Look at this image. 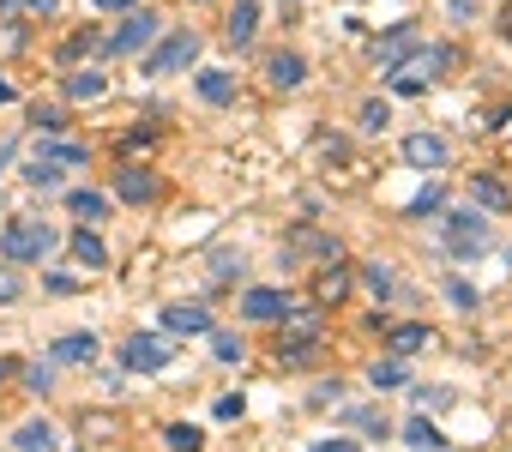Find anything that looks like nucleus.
Masks as SVG:
<instances>
[{
    "label": "nucleus",
    "mask_w": 512,
    "mask_h": 452,
    "mask_svg": "<svg viewBox=\"0 0 512 452\" xmlns=\"http://www.w3.org/2000/svg\"><path fill=\"white\" fill-rule=\"evenodd\" d=\"M452 61H458V55H452L446 43H434V49H410L404 61H392V91H398V97H422L434 79L452 73Z\"/></svg>",
    "instance_id": "1"
},
{
    "label": "nucleus",
    "mask_w": 512,
    "mask_h": 452,
    "mask_svg": "<svg viewBox=\"0 0 512 452\" xmlns=\"http://www.w3.org/2000/svg\"><path fill=\"white\" fill-rule=\"evenodd\" d=\"M55 242H61V236L49 230V223H31V217H13L7 230H0V254H7L13 266H31V260H43Z\"/></svg>",
    "instance_id": "2"
},
{
    "label": "nucleus",
    "mask_w": 512,
    "mask_h": 452,
    "mask_svg": "<svg viewBox=\"0 0 512 452\" xmlns=\"http://www.w3.org/2000/svg\"><path fill=\"white\" fill-rule=\"evenodd\" d=\"M494 248V230L476 217V211H452L446 217V254L452 260H476V254H488Z\"/></svg>",
    "instance_id": "3"
},
{
    "label": "nucleus",
    "mask_w": 512,
    "mask_h": 452,
    "mask_svg": "<svg viewBox=\"0 0 512 452\" xmlns=\"http://www.w3.org/2000/svg\"><path fill=\"white\" fill-rule=\"evenodd\" d=\"M199 61V31H169L151 55H145V73L151 79H169V73H187Z\"/></svg>",
    "instance_id": "4"
},
{
    "label": "nucleus",
    "mask_w": 512,
    "mask_h": 452,
    "mask_svg": "<svg viewBox=\"0 0 512 452\" xmlns=\"http://www.w3.org/2000/svg\"><path fill=\"white\" fill-rule=\"evenodd\" d=\"M157 31H163V19H157L151 7H133V13L115 25V37H109L103 49H109V55H139V49H151V43H157Z\"/></svg>",
    "instance_id": "5"
},
{
    "label": "nucleus",
    "mask_w": 512,
    "mask_h": 452,
    "mask_svg": "<svg viewBox=\"0 0 512 452\" xmlns=\"http://www.w3.org/2000/svg\"><path fill=\"white\" fill-rule=\"evenodd\" d=\"M169 356H175V344H169L163 332H133V338H127V350H121V362H127L133 374H163V368H169Z\"/></svg>",
    "instance_id": "6"
},
{
    "label": "nucleus",
    "mask_w": 512,
    "mask_h": 452,
    "mask_svg": "<svg viewBox=\"0 0 512 452\" xmlns=\"http://www.w3.org/2000/svg\"><path fill=\"white\" fill-rule=\"evenodd\" d=\"M284 314H290V296H284V290H247V296H241V320L278 326Z\"/></svg>",
    "instance_id": "7"
},
{
    "label": "nucleus",
    "mask_w": 512,
    "mask_h": 452,
    "mask_svg": "<svg viewBox=\"0 0 512 452\" xmlns=\"http://www.w3.org/2000/svg\"><path fill=\"white\" fill-rule=\"evenodd\" d=\"M446 157H452V145L440 133H410L404 139V163H416V169H446Z\"/></svg>",
    "instance_id": "8"
},
{
    "label": "nucleus",
    "mask_w": 512,
    "mask_h": 452,
    "mask_svg": "<svg viewBox=\"0 0 512 452\" xmlns=\"http://www.w3.org/2000/svg\"><path fill=\"white\" fill-rule=\"evenodd\" d=\"M163 332H175V338H199V332H211V314H205L199 302H169V308H163Z\"/></svg>",
    "instance_id": "9"
},
{
    "label": "nucleus",
    "mask_w": 512,
    "mask_h": 452,
    "mask_svg": "<svg viewBox=\"0 0 512 452\" xmlns=\"http://www.w3.org/2000/svg\"><path fill=\"white\" fill-rule=\"evenodd\" d=\"M266 79H272V91H302V85H308V61L278 49V55L266 61Z\"/></svg>",
    "instance_id": "10"
},
{
    "label": "nucleus",
    "mask_w": 512,
    "mask_h": 452,
    "mask_svg": "<svg viewBox=\"0 0 512 452\" xmlns=\"http://www.w3.org/2000/svg\"><path fill=\"white\" fill-rule=\"evenodd\" d=\"M49 362H79V368H91V362H97V338H91V332H67V338L49 344Z\"/></svg>",
    "instance_id": "11"
},
{
    "label": "nucleus",
    "mask_w": 512,
    "mask_h": 452,
    "mask_svg": "<svg viewBox=\"0 0 512 452\" xmlns=\"http://www.w3.org/2000/svg\"><path fill=\"white\" fill-rule=\"evenodd\" d=\"M115 193H121L127 205H151V199H157V175H151V169H121V175H115Z\"/></svg>",
    "instance_id": "12"
},
{
    "label": "nucleus",
    "mask_w": 512,
    "mask_h": 452,
    "mask_svg": "<svg viewBox=\"0 0 512 452\" xmlns=\"http://www.w3.org/2000/svg\"><path fill=\"white\" fill-rule=\"evenodd\" d=\"M253 31H260V0H235V13H229V31H223V37H229L235 49H247Z\"/></svg>",
    "instance_id": "13"
},
{
    "label": "nucleus",
    "mask_w": 512,
    "mask_h": 452,
    "mask_svg": "<svg viewBox=\"0 0 512 452\" xmlns=\"http://www.w3.org/2000/svg\"><path fill=\"white\" fill-rule=\"evenodd\" d=\"M67 248H73V260H79L85 272H103V266H109V248H103V236H97V230H73V242H67Z\"/></svg>",
    "instance_id": "14"
},
{
    "label": "nucleus",
    "mask_w": 512,
    "mask_h": 452,
    "mask_svg": "<svg viewBox=\"0 0 512 452\" xmlns=\"http://www.w3.org/2000/svg\"><path fill=\"white\" fill-rule=\"evenodd\" d=\"M410 49H416V25H392V31L374 43V61H386V67H392V61H404Z\"/></svg>",
    "instance_id": "15"
},
{
    "label": "nucleus",
    "mask_w": 512,
    "mask_h": 452,
    "mask_svg": "<svg viewBox=\"0 0 512 452\" xmlns=\"http://www.w3.org/2000/svg\"><path fill=\"white\" fill-rule=\"evenodd\" d=\"M470 199H476L482 211H506V205H512V193H506L500 175H470Z\"/></svg>",
    "instance_id": "16"
},
{
    "label": "nucleus",
    "mask_w": 512,
    "mask_h": 452,
    "mask_svg": "<svg viewBox=\"0 0 512 452\" xmlns=\"http://www.w3.org/2000/svg\"><path fill=\"white\" fill-rule=\"evenodd\" d=\"M67 97H73V103H97V97H109V79H103L97 67H79V73L67 79Z\"/></svg>",
    "instance_id": "17"
},
{
    "label": "nucleus",
    "mask_w": 512,
    "mask_h": 452,
    "mask_svg": "<svg viewBox=\"0 0 512 452\" xmlns=\"http://www.w3.org/2000/svg\"><path fill=\"white\" fill-rule=\"evenodd\" d=\"M193 85H199V97H205V103H217V109L235 97V79H229L223 67H199V79H193Z\"/></svg>",
    "instance_id": "18"
},
{
    "label": "nucleus",
    "mask_w": 512,
    "mask_h": 452,
    "mask_svg": "<svg viewBox=\"0 0 512 452\" xmlns=\"http://www.w3.org/2000/svg\"><path fill=\"white\" fill-rule=\"evenodd\" d=\"M37 157H49V163H61V169H85V163H91V151H85V145H67V139H55V133L37 145Z\"/></svg>",
    "instance_id": "19"
},
{
    "label": "nucleus",
    "mask_w": 512,
    "mask_h": 452,
    "mask_svg": "<svg viewBox=\"0 0 512 452\" xmlns=\"http://www.w3.org/2000/svg\"><path fill=\"white\" fill-rule=\"evenodd\" d=\"M67 211L97 223V217H109V193H97V187H73V193H67Z\"/></svg>",
    "instance_id": "20"
},
{
    "label": "nucleus",
    "mask_w": 512,
    "mask_h": 452,
    "mask_svg": "<svg viewBox=\"0 0 512 452\" xmlns=\"http://www.w3.org/2000/svg\"><path fill=\"white\" fill-rule=\"evenodd\" d=\"M314 356H320V338H290V332L278 338V362L284 368H308Z\"/></svg>",
    "instance_id": "21"
},
{
    "label": "nucleus",
    "mask_w": 512,
    "mask_h": 452,
    "mask_svg": "<svg viewBox=\"0 0 512 452\" xmlns=\"http://www.w3.org/2000/svg\"><path fill=\"white\" fill-rule=\"evenodd\" d=\"M13 440H19V452H61V434H55L49 422H25Z\"/></svg>",
    "instance_id": "22"
},
{
    "label": "nucleus",
    "mask_w": 512,
    "mask_h": 452,
    "mask_svg": "<svg viewBox=\"0 0 512 452\" xmlns=\"http://www.w3.org/2000/svg\"><path fill=\"white\" fill-rule=\"evenodd\" d=\"M368 380H374L380 392H392V386H410V368H404V356H386V362L368 368Z\"/></svg>",
    "instance_id": "23"
},
{
    "label": "nucleus",
    "mask_w": 512,
    "mask_h": 452,
    "mask_svg": "<svg viewBox=\"0 0 512 452\" xmlns=\"http://www.w3.org/2000/svg\"><path fill=\"white\" fill-rule=\"evenodd\" d=\"M344 296H350V272L332 260V266L320 272V302H344Z\"/></svg>",
    "instance_id": "24"
},
{
    "label": "nucleus",
    "mask_w": 512,
    "mask_h": 452,
    "mask_svg": "<svg viewBox=\"0 0 512 452\" xmlns=\"http://www.w3.org/2000/svg\"><path fill=\"white\" fill-rule=\"evenodd\" d=\"M386 338H392V350H398V356H410V350H422V344H428V326H386Z\"/></svg>",
    "instance_id": "25"
},
{
    "label": "nucleus",
    "mask_w": 512,
    "mask_h": 452,
    "mask_svg": "<svg viewBox=\"0 0 512 452\" xmlns=\"http://www.w3.org/2000/svg\"><path fill=\"white\" fill-rule=\"evenodd\" d=\"M440 205H446V187H440V181H428V187L410 199V217H434Z\"/></svg>",
    "instance_id": "26"
},
{
    "label": "nucleus",
    "mask_w": 512,
    "mask_h": 452,
    "mask_svg": "<svg viewBox=\"0 0 512 452\" xmlns=\"http://www.w3.org/2000/svg\"><path fill=\"white\" fill-rule=\"evenodd\" d=\"M0 13H7V19H19V13H31V19H55V0H0Z\"/></svg>",
    "instance_id": "27"
},
{
    "label": "nucleus",
    "mask_w": 512,
    "mask_h": 452,
    "mask_svg": "<svg viewBox=\"0 0 512 452\" xmlns=\"http://www.w3.org/2000/svg\"><path fill=\"white\" fill-rule=\"evenodd\" d=\"M362 127H368V133H386V127H392V103L368 97V103H362Z\"/></svg>",
    "instance_id": "28"
},
{
    "label": "nucleus",
    "mask_w": 512,
    "mask_h": 452,
    "mask_svg": "<svg viewBox=\"0 0 512 452\" xmlns=\"http://www.w3.org/2000/svg\"><path fill=\"white\" fill-rule=\"evenodd\" d=\"M350 428H362V434H374V440H386V434H392V422H386L380 410H350Z\"/></svg>",
    "instance_id": "29"
},
{
    "label": "nucleus",
    "mask_w": 512,
    "mask_h": 452,
    "mask_svg": "<svg viewBox=\"0 0 512 452\" xmlns=\"http://www.w3.org/2000/svg\"><path fill=\"white\" fill-rule=\"evenodd\" d=\"M404 440H410V446H416V452H428V446H440V428H434V422H428V416H416V422H410V428H404Z\"/></svg>",
    "instance_id": "30"
},
{
    "label": "nucleus",
    "mask_w": 512,
    "mask_h": 452,
    "mask_svg": "<svg viewBox=\"0 0 512 452\" xmlns=\"http://www.w3.org/2000/svg\"><path fill=\"white\" fill-rule=\"evenodd\" d=\"M169 446H175V452H205V434L187 428V422H175V428H169Z\"/></svg>",
    "instance_id": "31"
},
{
    "label": "nucleus",
    "mask_w": 512,
    "mask_h": 452,
    "mask_svg": "<svg viewBox=\"0 0 512 452\" xmlns=\"http://www.w3.org/2000/svg\"><path fill=\"white\" fill-rule=\"evenodd\" d=\"M31 127H43V133H61V127H67V115H61L55 103H37V109H31Z\"/></svg>",
    "instance_id": "32"
},
{
    "label": "nucleus",
    "mask_w": 512,
    "mask_h": 452,
    "mask_svg": "<svg viewBox=\"0 0 512 452\" xmlns=\"http://www.w3.org/2000/svg\"><path fill=\"white\" fill-rule=\"evenodd\" d=\"M362 278H368V290H374V296H380V302H386V296H392V290H398V278H392V266H368V272H362Z\"/></svg>",
    "instance_id": "33"
},
{
    "label": "nucleus",
    "mask_w": 512,
    "mask_h": 452,
    "mask_svg": "<svg viewBox=\"0 0 512 452\" xmlns=\"http://www.w3.org/2000/svg\"><path fill=\"white\" fill-rule=\"evenodd\" d=\"M211 350H217V362H241V356H247V344H241L235 332H217V338H211Z\"/></svg>",
    "instance_id": "34"
},
{
    "label": "nucleus",
    "mask_w": 512,
    "mask_h": 452,
    "mask_svg": "<svg viewBox=\"0 0 512 452\" xmlns=\"http://www.w3.org/2000/svg\"><path fill=\"white\" fill-rule=\"evenodd\" d=\"M211 416H217V422H241V416H247V398H241V392H223Z\"/></svg>",
    "instance_id": "35"
},
{
    "label": "nucleus",
    "mask_w": 512,
    "mask_h": 452,
    "mask_svg": "<svg viewBox=\"0 0 512 452\" xmlns=\"http://www.w3.org/2000/svg\"><path fill=\"white\" fill-rule=\"evenodd\" d=\"M235 272H241V254H217V260H211V278H217V284H235Z\"/></svg>",
    "instance_id": "36"
},
{
    "label": "nucleus",
    "mask_w": 512,
    "mask_h": 452,
    "mask_svg": "<svg viewBox=\"0 0 512 452\" xmlns=\"http://www.w3.org/2000/svg\"><path fill=\"white\" fill-rule=\"evenodd\" d=\"M43 284H49V290H55V296H79V290H85V284H79V278H73V272H49V278H43Z\"/></svg>",
    "instance_id": "37"
},
{
    "label": "nucleus",
    "mask_w": 512,
    "mask_h": 452,
    "mask_svg": "<svg viewBox=\"0 0 512 452\" xmlns=\"http://www.w3.org/2000/svg\"><path fill=\"white\" fill-rule=\"evenodd\" d=\"M446 296H452V302H458V308H476V290H470V284H464V278H452V284H446Z\"/></svg>",
    "instance_id": "38"
},
{
    "label": "nucleus",
    "mask_w": 512,
    "mask_h": 452,
    "mask_svg": "<svg viewBox=\"0 0 512 452\" xmlns=\"http://www.w3.org/2000/svg\"><path fill=\"white\" fill-rule=\"evenodd\" d=\"M25 386H31V392H49V386H55V368H31Z\"/></svg>",
    "instance_id": "39"
},
{
    "label": "nucleus",
    "mask_w": 512,
    "mask_h": 452,
    "mask_svg": "<svg viewBox=\"0 0 512 452\" xmlns=\"http://www.w3.org/2000/svg\"><path fill=\"white\" fill-rule=\"evenodd\" d=\"M91 49H97V37H73V43H67L61 55H67V61H79V55H91Z\"/></svg>",
    "instance_id": "40"
},
{
    "label": "nucleus",
    "mask_w": 512,
    "mask_h": 452,
    "mask_svg": "<svg viewBox=\"0 0 512 452\" xmlns=\"http://www.w3.org/2000/svg\"><path fill=\"white\" fill-rule=\"evenodd\" d=\"M308 452H356V440H344V434H338V440H314Z\"/></svg>",
    "instance_id": "41"
},
{
    "label": "nucleus",
    "mask_w": 512,
    "mask_h": 452,
    "mask_svg": "<svg viewBox=\"0 0 512 452\" xmlns=\"http://www.w3.org/2000/svg\"><path fill=\"white\" fill-rule=\"evenodd\" d=\"M91 7H97V13H133L139 0H91Z\"/></svg>",
    "instance_id": "42"
},
{
    "label": "nucleus",
    "mask_w": 512,
    "mask_h": 452,
    "mask_svg": "<svg viewBox=\"0 0 512 452\" xmlns=\"http://www.w3.org/2000/svg\"><path fill=\"white\" fill-rule=\"evenodd\" d=\"M13 151H19V139H0V175H7V163H13Z\"/></svg>",
    "instance_id": "43"
},
{
    "label": "nucleus",
    "mask_w": 512,
    "mask_h": 452,
    "mask_svg": "<svg viewBox=\"0 0 512 452\" xmlns=\"http://www.w3.org/2000/svg\"><path fill=\"white\" fill-rule=\"evenodd\" d=\"M0 302H19V278H0Z\"/></svg>",
    "instance_id": "44"
},
{
    "label": "nucleus",
    "mask_w": 512,
    "mask_h": 452,
    "mask_svg": "<svg viewBox=\"0 0 512 452\" xmlns=\"http://www.w3.org/2000/svg\"><path fill=\"white\" fill-rule=\"evenodd\" d=\"M500 37L512 43V0H506V13H500Z\"/></svg>",
    "instance_id": "45"
},
{
    "label": "nucleus",
    "mask_w": 512,
    "mask_h": 452,
    "mask_svg": "<svg viewBox=\"0 0 512 452\" xmlns=\"http://www.w3.org/2000/svg\"><path fill=\"white\" fill-rule=\"evenodd\" d=\"M13 368H19V362H13V356H0V380H7V374H13Z\"/></svg>",
    "instance_id": "46"
},
{
    "label": "nucleus",
    "mask_w": 512,
    "mask_h": 452,
    "mask_svg": "<svg viewBox=\"0 0 512 452\" xmlns=\"http://www.w3.org/2000/svg\"><path fill=\"white\" fill-rule=\"evenodd\" d=\"M0 103H13V85H7V79H0Z\"/></svg>",
    "instance_id": "47"
},
{
    "label": "nucleus",
    "mask_w": 512,
    "mask_h": 452,
    "mask_svg": "<svg viewBox=\"0 0 512 452\" xmlns=\"http://www.w3.org/2000/svg\"><path fill=\"white\" fill-rule=\"evenodd\" d=\"M428 452H446V446H428Z\"/></svg>",
    "instance_id": "48"
},
{
    "label": "nucleus",
    "mask_w": 512,
    "mask_h": 452,
    "mask_svg": "<svg viewBox=\"0 0 512 452\" xmlns=\"http://www.w3.org/2000/svg\"><path fill=\"white\" fill-rule=\"evenodd\" d=\"M284 7H296V0H284Z\"/></svg>",
    "instance_id": "49"
}]
</instances>
